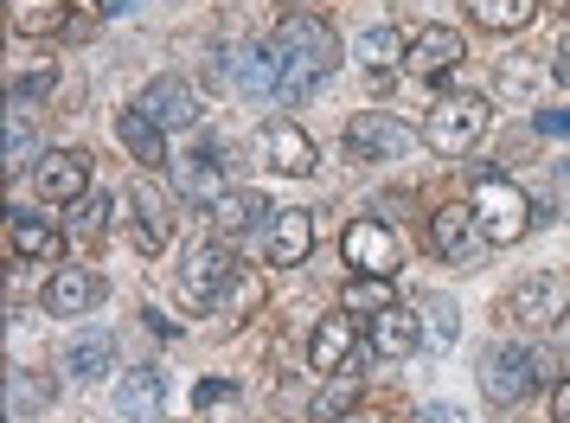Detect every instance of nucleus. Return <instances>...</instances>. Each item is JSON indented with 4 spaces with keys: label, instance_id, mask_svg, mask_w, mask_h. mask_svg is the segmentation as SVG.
Instances as JSON below:
<instances>
[{
    "label": "nucleus",
    "instance_id": "obj_18",
    "mask_svg": "<svg viewBox=\"0 0 570 423\" xmlns=\"http://www.w3.org/2000/svg\"><path fill=\"white\" fill-rule=\"evenodd\" d=\"M160 404H167V385H160L155 366L122 372V385H116V411H122V417H129V423H148V417H160Z\"/></svg>",
    "mask_w": 570,
    "mask_h": 423
},
{
    "label": "nucleus",
    "instance_id": "obj_24",
    "mask_svg": "<svg viewBox=\"0 0 570 423\" xmlns=\"http://www.w3.org/2000/svg\"><path fill=\"white\" fill-rule=\"evenodd\" d=\"M116 135H122V148H129L141 167H160V160H167V141H160L167 129H160L155 116H141V109H122V116H116Z\"/></svg>",
    "mask_w": 570,
    "mask_h": 423
},
{
    "label": "nucleus",
    "instance_id": "obj_10",
    "mask_svg": "<svg viewBox=\"0 0 570 423\" xmlns=\"http://www.w3.org/2000/svg\"><path fill=\"white\" fill-rule=\"evenodd\" d=\"M365 341H372V353H379V360H404V353H416V346H423V315H416V308L385 302V308H372Z\"/></svg>",
    "mask_w": 570,
    "mask_h": 423
},
{
    "label": "nucleus",
    "instance_id": "obj_15",
    "mask_svg": "<svg viewBox=\"0 0 570 423\" xmlns=\"http://www.w3.org/2000/svg\"><path fill=\"white\" fill-rule=\"evenodd\" d=\"M257 160L276 167V174H308L314 167V141L295 122H263L257 129Z\"/></svg>",
    "mask_w": 570,
    "mask_h": 423
},
{
    "label": "nucleus",
    "instance_id": "obj_5",
    "mask_svg": "<svg viewBox=\"0 0 570 423\" xmlns=\"http://www.w3.org/2000/svg\"><path fill=\"white\" fill-rule=\"evenodd\" d=\"M237 276V264H232V250L218 238H206V244H186V257H180V295L193 302V308H212L218 295H225V283Z\"/></svg>",
    "mask_w": 570,
    "mask_h": 423
},
{
    "label": "nucleus",
    "instance_id": "obj_47",
    "mask_svg": "<svg viewBox=\"0 0 570 423\" xmlns=\"http://www.w3.org/2000/svg\"><path fill=\"white\" fill-rule=\"evenodd\" d=\"M109 13H129V7H141V0H104Z\"/></svg>",
    "mask_w": 570,
    "mask_h": 423
},
{
    "label": "nucleus",
    "instance_id": "obj_37",
    "mask_svg": "<svg viewBox=\"0 0 570 423\" xmlns=\"http://www.w3.org/2000/svg\"><path fill=\"white\" fill-rule=\"evenodd\" d=\"M52 83H58V71H52V65H39V71H20V78H13V90H7V109H27V104H39V97H46Z\"/></svg>",
    "mask_w": 570,
    "mask_h": 423
},
{
    "label": "nucleus",
    "instance_id": "obj_40",
    "mask_svg": "<svg viewBox=\"0 0 570 423\" xmlns=\"http://www.w3.org/2000/svg\"><path fill=\"white\" fill-rule=\"evenodd\" d=\"M539 129L558 135V141H570V109H539Z\"/></svg>",
    "mask_w": 570,
    "mask_h": 423
},
{
    "label": "nucleus",
    "instance_id": "obj_38",
    "mask_svg": "<svg viewBox=\"0 0 570 423\" xmlns=\"http://www.w3.org/2000/svg\"><path fill=\"white\" fill-rule=\"evenodd\" d=\"M564 360H570V308L551 321V353H539V378H564Z\"/></svg>",
    "mask_w": 570,
    "mask_h": 423
},
{
    "label": "nucleus",
    "instance_id": "obj_14",
    "mask_svg": "<svg viewBox=\"0 0 570 423\" xmlns=\"http://www.w3.org/2000/svg\"><path fill=\"white\" fill-rule=\"evenodd\" d=\"M97 302H104V276H97V269H52V283H46V315L78 321V315H90Z\"/></svg>",
    "mask_w": 570,
    "mask_h": 423
},
{
    "label": "nucleus",
    "instance_id": "obj_6",
    "mask_svg": "<svg viewBox=\"0 0 570 423\" xmlns=\"http://www.w3.org/2000/svg\"><path fill=\"white\" fill-rule=\"evenodd\" d=\"M411 148H416V135L397 116H385V109H360L346 122V155L353 160H404Z\"/></svg>",
    "mask_w": 570,
    "mask_h": 423
},
{
    "label": "nucleus",
    "instance_id": "obj_26",
    "mask_svg": "<svg viewBox=\"0 0 570 423\" xmlns=\"http://www.w3.org/2000/svg\"><path fill=\"white\" fill-rule=\"evenodd\" d=\"M468 13L488 32H525L539 20V0H468Z\"/></svg>",
    "mask_w": 570,
    "mask_h": 423
},
{
    "label": "nucleus",
    "instance_id": "obj_23",
    "mask_svg": "<svg viewBox=\"0 0 570 423\" xmlns=\"http://www.w3.org/2000/svg\"><path fill=\"white\" fill-rule=\"evenodd\" d=\"M129 199H135V250H141V257H155L160 244H167V199H160L148 180H135Z\"/></svg>",
    "mask_w": 570,
    "mask_h": 423
},
{
    "label": "nucleus",
    "instance_id": "obj_21",
    "mask_svg": "<svg viewBox=\"0 0 570 423\" xmlns=\"http://www.w3.org/2000/svg\"><path fill=\"white\" fill-rule=\"evenodd\" d=\"M7 250L20 264H58V232L46 218H32V212H13L7 218Z\"/></svg>",
    "mask_w": 570,
    "mask_h": 423
},
{
    "label": "nucleus",
    "instance_id": "obj_3",
    "mask_svg": "<svg viewBox=\"0 0 570 423\" xmlns=\"http://www.w3.org/2000/svg\"><path fill=\"white\" fill-rule=\"evenodd\" d=\"M474 378H481V397H488V404L513 411L519 397L539 385V360H532L525 346H488L481 366H474Z\"/></svg>",
    "mask_w": 570,
    "mask_h": 423
},
{
    "label": "nucleus",
    "instance_id": "obj_32",
    "mask_svg": "<svg viewBox=\"0 0 570 423\" xmlns=\"http://www.w3.org/2000/svg\"><path fill=\"white\" fill-rule=\"evenodd\" d=\"M104 13H109L104 0H65V13H58V39H65V46H83Z\"/></svg>",
    "mask_w": 570,
    "mask_h": 423
},
{
    "label": "nucleus",
    "instance_id": "obj_45",
    "mask_svg": "<svg viewBox=\"0 0 570 423\" xmlns=\"http://www.w3.org/2000/svg\"><path fill=\"white\" fill-rule=\"evenodd\" d=\"M334 423H391L385 411H346V417H334Z\"/></svg>",
    "mask_w": 570,
    "mask_h": 423
},
{
    "label": "nucleus",
    "instance_id": "obj_34",
    "mask_svg": "<svg viewBox=\"0 0 570 423\" xmlns=\"http://www.w3.org/2000/svg\"><path fill=\"white\" fill-rule=\"evenodd\" d=\"M353 404H360V372H334V378H327V392L314 397V417L334 423V417H346Z\"/></svg>",
    "mask_w": 570,
    "mask_h": 423
},
{
    "label": "nucleus",
    "instance_id": "obj_27",
    "mask_svg": "<svg viewBox=\"0 0 570 423\" xmlns=\"http://www.w3.org/2000/svg\"><path fill=\"white\" fill-rule=\"evenodd\" d=\"M404 52H411V39H397V27H372V32H360V46H353V58H360L372 78H385L391 65H404Z\"/></svg>",
    "mask_w": 570,
    "mask_h": 423
},
{
    "label": "nucleus",
    "instance_id": "obj_22",
    "mask_svg": "<svg viewBox=\"0 0 570 423\" xmlns=\"http://www.w3.org/2000/svg\"><path fill=\"white\" fill-rule=\"evenodd\" d=\"M232 83L244 90V97H263V90H276L283 83V52H263V46H244V52H232Z\"/></svg>",
    "mask_w": 570,
    "mask_h": 423
},
{
    "label": "nucleus",
    "instance_id": "obj_30",
    "mask_svg": "<svg viewBox=\"0 0 570 423\" xmlns=\"http://www.w3.org/2000/svg\"><path fill=\"white\" fill-rule=\"evenodd\" d=\"M104 232H109V199L104 193H83L78 206L65 212V238L71 244H97Z\"/></svg>",
    "mask_w": 570,
    "mask_h": 423
},
{
    "label": "nucleus",
    "instance_id": "obj_9",
    "mask_svg": "<svg viewBox=\"0 0 570 423\" xmlns=\"http://www.w3.org/2000/svg\"><path fill=\"white\" fill-rule=\"evenodd\" d=\"M32 186H39L46 206H78L83 193H90V155L58 148V155H46L39 167H32Z\"/></svg>",
    "mask_w": 570,
    "mask_h": 423
},
{
    "label": "nucleus",
    "instance_id": "obj_36",
    "mask_svg": "<svg viewBox=\"0 0 570 423\" xmlns=\"http://www.w3.org/2000/svg\"><path fill=\"white\" fill-rule=\"evenodd\" d=\"M321 78H327V71H314V65H302V58H283V83H276V97H283V104H302Z\"/></svg>",
    "mask_w": 570,
    "mask_h": 423
},
{
    "label": "nucleus",
    "instance_id": "obj_46",
    "mask_svg": "<svg viewBox=\"0 0 570 423\" xmlns=\"http://www.w3.org/2000/svg\"><path fill=\"white\" fill-rule=\"evenodd\" d=\"M551 78H564V83H570V39L558 46V65H551Z\"/></svg>",
    "mask_w": 570,
    "mask_h": 423
},
{
    "label": "nucleus",
    "instance_id": "obj_12",
    "mask_svg": "<svg viewBox=\"0 0 570 423\" xmlns=\"http://www.w3.org/2000/svg\"><path fill=\"white\" fill-rule=\"evenodd\" d=\"M353 353H360V334H353V308H340V315H321V327H314V341H308V366L334 378V372L353 366Z\"/></svg>",
    "mask_w": 570,
    "mask_h": 423
},
{
    "label": "nucleus",
    "instance_id": "obj_41",
    "mask_svg": "<svg viewBox=\"0 0 570 423\" xmlns=\"http://www.w3.org/2000/svg\"><path fill=\"white\" fill-rule=\"evenodd\" d=\"M551 423H570V372L558 378V392H551Z\"/></svg>",
    "mask_w": 570,
    "mask_h": 423
},
{
    "label": "nucleus",
    "instance_id": "obj_13",
    "mask_svg": "<svg viewBox=\"0 0 570 423\" xmlns=\"http://www.w3.org/2000/svg\"><path fill=\"white\" fill-rule=\"evenodd\" d=\"M462 32H449V27H423L411 32V52H404V71L411 78H442V71H455L462 65Z\"/></svg>",
    "mask_w": 570,
    "mask_h": 423
},
{
    "label": "nucleus",
    "instance_id": "obj_7",
    "mask_svg": "<svg viewBox=\"0 0 570 423\" xmlns=\"http://www.w3.org/2000/svg\"><path fill=\"white\" fill-rule=\"evenodd\" d=\"M430 244H436V257H449V264H462V269H474L481 257H488V232H481L474 206L430 212Z\"/></svg>",
    "mask_w": 570,
    "mask_h": 423
},
{
    "label": "nucleus",
    "instance_id": "obj_11",
    "mask_svg": "<svg viewBox=\"0 0 570 423\" xmlns=\"http://www.w3.org/2000/svg\"><path fill=\"white\" fill-rule=\"evenodd\" d=\"M141 116H155L160 129H193L199 116H206V104L193 97V83H180V78H155L148 90H141Z\"/></svg>",
    "mask_w": 570,
    "mask_h": 423
},
{
    "label": "nucleus",
    "instance_id": "obj_1",
    "mask_svg": "<svg viewBox=\"0 0 570 423\" xmlns=\"http://www.w3.org/2000/svg\"><path fill=\"white\" fill-rule=\"evenodd\" d=\"M474 218H481L488 244H519L525 232H532V199H525L513 180L481 174V180H474Z\"/></svg>",
    "mask_w": 570,
    "mask_h": 423
},
{
    "label": "nucleus",
    "instance_id": "obj_31",
    "mask_svg": "<svg viewBox=\"0 0 570 423\" xmlns=\"http://www.w3.org/2000/svg\"><path fill=\"white\" fill-rule=\"evenodd\" d=\"M7 404H13V417H39V411L52 404V385H46V378H32L27 366H13V372H7Z\"/></svg>",
    "mask_w": 570,
    "mask_h": 423
},
{
    "label": "nucleus",
    "instance_id": "obj_28",
    "mask_svg": "<svg viewBox=\"0 0 570 423\" xmlns=\"http://www.w3.org/2000/svg\"><path fill=\"white\" fill-rule=\"evenodd\" d=\"M263 212H269V199H263V193H250V186H244V193H225V199H218V206H212V218H218V232H244V238H250V232H257L263 225Z\"/></svg>",
    "mask_w": 570,
    "mask_h": 423
},
{
    "label": "nucleus",
    "instance_id": "obj_4",
    "mask_svg": "<svg viewBox=\"0 0 570 423\" xmlns=\"http://www.w3.org/2000/svg\"><path fill=\"white\" fill-rule=\"evenodd\" d=\"M340 264L360 269V276H397V269H404V244H397V232H385L379 218H353V225L340 232Z\"/></svg>",
    "mask_w": 570,
    "mask_h": 423
},
{
    "label": "nucleus",
    "instance_id": "obj_17",
    "mask_svg": "<svg viewBox=\"0 0 570 423\" xmlns=\"http://www.w3.org/2000/svg\"><path fill=\"white\" fill-rule=\"evenodd\" d=\"M174 186H180L186 206H218V199L232 193V186H225V160L218 155H186L180 174H174Z\"/></svg>",
    "mask_w": 570,
    "mask_h": 423
},
{
    "label": "nucleus",
    "instance_id": "obj_25",
    "mask_svg": "<svg viewBox=\"0 0 570 423\" xmlns=\"http://www.w3.org/2000/svg\"><path fill=\"white\" fill-rule=\"evenodd\" d=\"M109 366H116V341H109L104 327H97V334H78V341L65 346V372H71L78 385H90V378H104Z\"/></svg>",
    "mask_w": 570,
    "mask_h": 423
},
{
    "label": "nucleus",
    "instance_id": "obj_8",
    "mask_svg": "<svg viewBox=\"0 0 570 423\" xmlns=\"http://www.w3.org/2000/svg\"><path fill=\"white\" fill-rule=\"evenodd\" d=\"M276 52L283 58H302L314 71H334L340 65V32L321 20V13H288L283 27H276Z\"/></svg>",
    "mask_w": 570,
    "mask_h": 423
},
{
    "label": "nucleus",
    "instance_id": "obj_20",
    "mask_svg": "<svg viewBox=\"0 0 570 423\" xmlns=\"http://www.w3.org/2000/svg\"><path fill=\"white\" fill-rule=\"evenodd\" d=\"M493 78H500V97L525 104V97H539V90H544V78H551V58H544V52H507L500 65H493Z\"/></svg>",
    "mask_w": 570,
    "mask_h": 423
},
{
    "label": "nucleus",
    "instance_id": "obj_16",
    "mask_svg": "<svg viewBox=\"0 0 570 423\" xmlns=\"http://www.w3.org/2000/svg\"><path fill=\"white\" fill-rule=\"evenodd\" d=\"M558 315H564V308H558V283H551V276H525V283L507 295V321H513V327H551Z\"/></svg>",
    "mask_w": 570,
    "mask_h": 423
},
{
    "label": "nucleus",
    "instance_id": "obj_2",
    "mask_svg": "<svg viewBox=\"0 0 570 423\" xmlns=\"http://www.w3.org/2000/svg\"><path fill=\"white\" fill-rule=\"evenodd\" d=\"M488 122H493L488 97H442V104L423 116V141H430L436 155H468V148L488 135Z\"/></svg>",
    "mask_w": 570,
    "mask_h": 423
},
{
    "label": "nucleus",
    "instance_id": "obj_43",
    "mask_svg": "<svg viewBox=\"0 0 570 423\" xmlns=\"http://www.w3.org/2000/svg\"><path fill=\"white\" fill-rule=\"evenodd\" d=\"M423 423H468V411H455V404H430Z\"/></svg>",
    "mask_w": 570,
    "mask_h": 423
},
{
    "label": "nucleus",
    "instance_id": "obj_19",
    "mask_svg": "<svg viewBox=\"0 0 570 423\" xmlns=\"http://www.w3.org/2000/svg\"><path fill=\"white\" fill-rule=\"evenodd\" d=\"M308 250H314V218L308 212H276V225H269V264L295 269V264H308Z\"/></svg>",
    "mask_w": 570,
    "mask_h": 423
},
{
    "label": "nucleus",
    "instance_id": "obj_29",
    "mask_svg": "<svg viewBox=\"0 0 570 423\" xmlns=\"http://www.w3.org/2000/svg\"><path fill=\"white\" fill-rule=\"evenodd\" d=\"M416 315H423V346H455V334H462V308H455L449 295H423Z\"/></svg>",
    "mask_w": 570,
    "mask_h": 423
},
{
    "label": "nucleus",
    "instance_id": "obj_39",
    "mask_svg": "<svg viewBox=\"0 0 570 423\" xmlns=\"http://www.w3.org/2000/svg\"><path fill=\"white\" fill-rule=\"evenodd\" d=\"M391 295H385V276H360L353 289H346V308H385Z\"/></svg>",
    "mask_w": 570,
    "mask_h": 423
},
{
    "label": "nucleus",
    "instance_id": "obj_35",
    "mask_svg": "<svg viewBox=\"0 0 570 423\" xmlns=\"http://www.w3.org/2000/svg\"><path fill=\"white\" fill-rule=\"evenodd\" d=\"M218 308H225V315H250V308H263V283L250 276V269H237L232 283H225V295H218Z\"/></svg>",
    "mask_w": 570,
    "mask_h": 423
},
{
    "label": "nucleus",
    "instance_id": "obj_42",
    "mask_svg": "<svg viewBox=\"0 0 570 423\" xmlns=\"http://www.w3.org/2000/svg\"><path fill=\"white\" fill-rule=\"evenodd\" d=\"M225 397H232V385H225V378H206V385L193 392V404H225Z\"/></svg>",
    "mask_w": 570,
    "mask_h": 423
},
{
    "label": "nucleus",
    "instance_id": "obj_44",
    "mask_svg": "<svg viewBox=\"0 0 570 423\" xmlns=\"http://www.w3.org/2000/svg\"><path fill=\"white\" fill-rule=\"evenodd\" d=\"M551 193H558V199H564V212H570V160L558 167V180H551Z\"/></svg>",
    "mask_w": 570,
    "mask_h": 423
},
{
    "label": "nucleus",
    "instance_id": "obj_33",
    "mask_svg": "<svg viewBox=\"0 0 570 423\" xmlns=\"http://www.w3.org/2000/svg\"><path fill=\"white\" fill-rule=\"evenodd\" d=\"M39 155V135H32L27 109H7V174H27Z\"/></svg>",
    "mask_w": 570,
    "mask_h": 423
}]
</instances>
